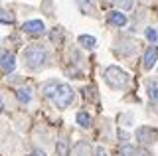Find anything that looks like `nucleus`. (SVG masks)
<instances>
[{
	"label": "nucleus",
	"mask_w": 158,
	"mask_h": 156,
	"mask_svg": "<svg viewBox=\"0 0 158 156\" xmlns=\"http://www.w3.org/2000/svg\"><path fill=\"white\" fill-rule=\"evenodd\" d=\"M48 57V51L44 46H30L22 51V60H24V65L28 69H38Z\"/></svg>",
	"instance_id": "f257e3e1"
},
{
	"label": "nucleus",
	"mask_w": 158,
	"mask_h": 156,
	"mask_svg": "<svg viewBox=\"0 0 158 156\" xmlns=\"http://www.w3.org/2000/svg\"><path fill=\"white\" fill-rule=\"evenodd\" d=\"M105 81L113 89H121V87H125L128 83V73L117 65H111L105 69Z\"/></svg>",
	"instance_id": "f03ea898"
},
{
	"label": "nucleus",
	"mask_w": 158,
	"mask_h": 156,
	"mask_svg": "<svg viewBox=\"0 0 158 156\" xmlns=\"http://www.w3.org/2000/svg\"><path fill=\"white\" fill-rule=\"evenodd\" d=\"M52 101L57 109H67L73 103V89L67 83H57L56 93L52 95Z\"/></svg>",
	"instance_id": "7ed1b4c3"
},
{
	"label": "nucleus",
	"mask_w": 158,
	"mask_h": 156,
	"mask_svg": "<svg viewBox=\"0 0 158 156\" xmlns=\"http://www.w3.org/2000/svg\"><path fill=\"white\" fill-rule=\"evenodd\" d=\"M156 136H158V130L150 129V126H140V129L136 130V140H138V142H140L142 146H146V144L154 142Z\"/></svg>",
	"instance_id": "20e7f679"
},
{
	"label": "nucleus",
	"mask_w": 158,
	"mask_h": 156,
	"mask_svg": "<svg viewBox=\"0 0 158 156\" xmlns=\"http://www.w3.org/2000/svg\"><path fill=\"white\" fill-rule=\"evenodd\" d=\"M0 67H2L4 73H12L16 69V57L10 51H2V55H0Z\"/></svg>",
	"instance_id": "39448f33"
},
{
	"label": "nucleus",
	"mask_w": 158,
	"mask_h": 156,
	"mask_svg": "<svg viewBox=\"0 0 158 156\" xmlns=\"http://www.w3.org/2000/svg\"><path fill=\"white\" fill-rule=\"evenodd\" d=\"M22 30L26 32V34H34V36H38V34L46 32V26H44L42 20H28V22H24Z\"/></svg>",
	"instance_id": "423d86ee"
},
{
	"label": "nucleus",
	"mask_w": 158,
	"mask_h": 156,
	"mask_svg": "<svg viewBox=\"0 0 158 156\" xmlns=\"http://www.w3.org/2000/svg\"><path fill=\"white\" fill-rule=\"evenodd\" d=\"M156 60H158L156 46H148L146 51H144V57H142V65H144V69H152V65L156 63Z\"/></svg>",
	"instance_id": "0eeeda50"
},
{
	"label": "nucleus",
	"mask_w": 158,
	"mask_h": 156,
	"mask_svg": "<svg viewBox=\"0 0 158 156\" xmlns=\"http://www.w3.org/2000/svg\"><path fill=\"white\" fill-rule=\"evenodd\" d=\"M109 22H111L113 26L123 28V26H127L128 18H127V14H123V12H118V10H113V12H109Z\"/></svg>",
	"instance_id": "6e6552de"
},
{
	"label": "nucleus",
	"mask_w": 158,
	"mask_h": 156,
	"mask_svg": "<svg viewBox=\"0 0 158 156\" xmlns=\"http://www.w3.org/2000/svg\"><path fill=\"white\" fill-rule=\"evenodd\" d=\"M146 91H148V99L152 103H158V81H148Z\"/></svg>",
	"instance_id": "1a4fd4ad"
},
{
	"label": "nucleus",
	"mask_w": 158,
	"mask_h": 156,
	"mask_svg": "<svg viewBox=\"0 0 158 156\" xmlns=\"http://www.w3.org/2000/svg\"><path fill=\"white\" fill-rule=\"evenodd\" d=\"M16 97H18L20 103H30L32 101V89L30 87H20L16 91Z\"/></svg>",
	"instance_id": "9d476101"
},
{
	"label": "nucleus",
	"mask_w": 158,
	"mask_h": 156,
	"mask_svg": "<svg viewBox=\"0 0 158 156\" xmlns=\"http://www.w3.org/2000/svg\"><path fill=\"white\" fill-rule=\"evenodd\" d=\"M56 154L57 156H69V142L65 138H61V140L56 142Z\"/></svg>",
	"instance_id": "9b49d317"
},
{
	"label": "nucleus",
	"mask_w": 158,
	"mask_h": 156,
	"mask_svg": "<svg viewBox=\"0 0 158 156\" xmlns=\"http://www.w3.org/2000/svg\"><path fill=\"white\" fill-rule=\"evenodd\" d=\"M56 87H57V81H48V83H44L42 95L46 97V99H52V95L56 93Z\"/></svg>",
	"instance_id": "f8f14e48"
},
{
	"label": "nucleus",
	"mask_w": 158,
	"mask_h": 156,
	"mask_svg": "<svg viewBox=\"0 0 158 156\" xmlns=\"http://www.w3.org/2000/svg\"><path fill=\"white\" fill-rule=\"evenodd\" d=\"M75 2H77V6L81 8V12H83V14H91V12H93L91 0H75Z\"/></svg>",
	"instance_id": "ddd939ff"
},
{
	"label": "nucleus",
	"mask_w": 158,
	"mask_h": 156,
	"mask_svg": "<svg viewBox=\"0 0 158 156\" xmlns=\"http://www.w3.org/2000/svg\"><path fill=\"white\" fill-rule=\"evenodd\" d=\"M79 43H83L85 47H95L97 40L93 36H79Z\"/></svg>",
	"instance_id": "4468645a"
},
{
	"label": "nucleus",
	"mask_w": 158,
	"mask_h": 156,
	"mask_svg": "<svg viewBox=\"0 0 158 156\" xmlns=\"http://www.w3.org/2000/svg\"><path fill=\"white\" fill-rule=\"evenodd\" d=\"M77 123L81 126H89L91 125V117H89L87 113H77Z\"/></svg>",
	"instance_id": "2eb2a0df"
},
{
	"label": "nucleus",
	"mask_w": 158,
	"mask_h": 156,
	"mask_svg": "<svg viewBox=\"0 0 158 156\" xmlns=\"http://www.w3.org/2000/svg\"><path fill=\"white\" fill-rule=\"evenodd\" d=\"M121 156H136V150H135V146H131V144H125V146H121Z\"/></svg>",
	"instance_id": "dca6fc26"
},
{
	"label": "nucleus",
	"mask_w": 158,
	"mask_h": 156,
	"mask_svg": "<svg viewBox=\"0 0 158 156\" xmlns=\"http://www.w3.org/2000/svg\"><path fill=\"white\" fill-rule=\"evenodd\" d=\"M85 150H89V144L87 142H79L75 146V154L77 156H89V154H85Z\"/></svg>",
	"instance_id": "f3484780"
},
{
	"label": "nucleus",
	"mask_w": 158,
	"mask_h": 156,
	"mask_svg": "<svg viewBox=\"0 0 158 156\" xmlns=\"http://www.w3.org/2000/svg\"><path fill=\"white\" fill-rule=\"evenodd\" d=\"M146 38H148V42L156 43V40H158V32L154 30V28H146Z\"/></svg>",
	"instance_id": "a211bd4d"
},
{
	"label": "nucleus",
	"mask_w": 158,
	"mask_h": 156,
	"mask_svg": "<svg viewBox=\"0 0 158 156\" xmlns=\"http://www.w3.org/2000/svg\"><path fill=\"white\" fill-rule=\"evenodd\" d=\"M0 22H4V24H12V22H14V18L10 16L6 10H2V8H0Z\"/></svg>",
	"instance_id": "6ab92c4d"
},
{
	"label": "nucleus",
	"mask_w": 158,
	"mask_h": 156,
	"mask_svg": "<svg viewBox=\"0 0 158 156\" xmlns=\"http://www.w3.org/2000/svg\"><path fill=\"white\" fill-rule=\"evenodd\" d=\"M117 4L121 6V10H131L132 8V0H117Z\"/></svg>",
	"instance_id": "aec40b11"
},
{
	"label": "nucleus",
	"mask_w": 158,
	"mask_h": 156,
	"mask_svg": "<svg viewBox=\"0 0 158 156\" xmlns=\"http://www.w3.org/2000/svg\"><path fill=\"white\" fill-rule=\"evenodd\" d=\"M95 156H109V154H107V150L103 148V146H97V150H95Z\"/></svg>",
	"instance_id": "412c9836"
},
{
	"label": "nucleus",
	"mask_w": 158,
	"mask_h": 156,
	"mask_svg": "<svg viewBox=\"0 0 158 156\" xmlns=\"http://www.w3.org/2000/svg\"><path fill=\"white\" fill-rule=\"evenodd\" d=\"M30 156H46V152H44V150H34Z\"/></svg>",
	"instance_id": "4be33fe9"
},
{
	"label": "nucleus",
	"mask_w": 158,
	"mask_h": 156,
	"mask_svg": "<svg viewBox=\"0 0 158 156\" xmlns=\"http://www.w3.org/2000/svg\"><path fill=\"white\" fill-rule=\"evenodd\" d=\"M138 156H152V154L148 152V150H140V152H138Z\"/></svg>",
	"instance_id": "5701e85b"
},
{
	"label": "nucleus",
	"mask_w": 158,
	"mask_h": 156,
	"mask_svg": "<svg viewBox=\"0 0 158 156\" xmlns=\"http://www.w3.org/2000/svg\"><path fill=\"white\" fill-rule=\"evenodd\" d=\"M4 109V103H2V97H0V111Z\"/></svg>",
	"instance_id": "b1692460"
}]
</instances>
